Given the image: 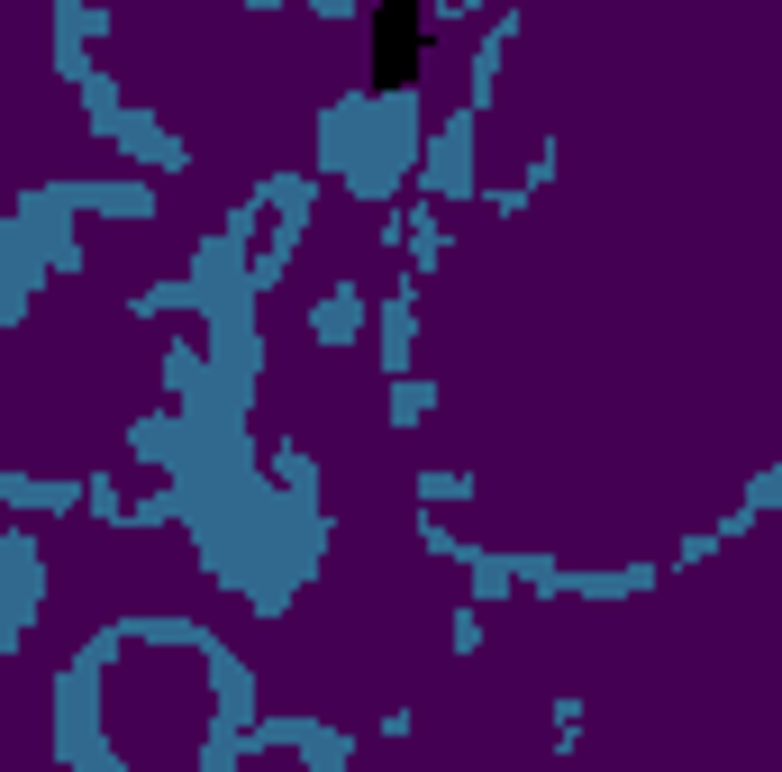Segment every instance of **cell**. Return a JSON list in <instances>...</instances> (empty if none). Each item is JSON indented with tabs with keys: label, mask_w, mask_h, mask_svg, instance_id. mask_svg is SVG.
<instances>
[{
	"label": "cell",
	"mask_w": 782,
	"mask_h": 772,
	"mask_svg": "<svg viewBox=\"0 0 782 772\" xmlns=\"http://www.w3.org/2000/svg\"><path fill=\"white\" fill-rule=\"evenodd\" d=\"M410 46H419L410 18H383V73H392V64H410Z\"/></svg>",
	"instance_id": "6da1fadb"
}]
</instances>
